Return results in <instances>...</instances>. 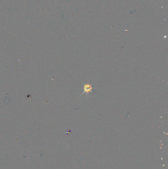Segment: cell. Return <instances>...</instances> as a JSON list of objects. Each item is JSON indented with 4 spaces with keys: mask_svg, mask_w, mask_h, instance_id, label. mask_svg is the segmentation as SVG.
I'll list each match as a JSON object with an SVG mask.
<instances>
[{
    "mask_svg": "<svg viewBox=\"0 0 168 169\" xmlns=\"http://www.w3.org/2000/svg\"><path fill=\"white\" fill-rule=\"evenodd\" d=\"M92 89V88L90 85L87 84L84 86V92H85L86 94H88L89 92H91Z\"/></svg>",
    "mask_w": 168,
    "mask_h": 169,
    "instance_id": "obj_1",
    "label": "cell"
}]
</instances>
